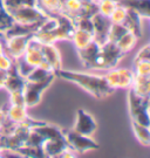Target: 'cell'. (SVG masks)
Returning a JSON list of instances; mask_svg holds the SVG:
<instances>
[{
  "label": "cell",
  "instance_id": "cell-6",
  "mask_svg": "<svg viewBox=\"0 0 150 158\" xmlns=\"http://www.w3.org/2000/svg\"><path fill=\"white\" fill-rule=\"evenodd\" d=\"M99 12V0H66L63 14L73 21L81 18H92Z\"/></svg>",
  "mask_w": 150,
  "mask_h": 158
},
{
  "label": "cell",
  "instance_id": "cell-4",
  "mask_svg": "<svg viewBox=\"0 0 150 158\" xmlns=\"http://www.w3.org/2000/svg\"><path fill=\"white\" fill-rule=\"evenodd\" d=\"M123 56L124 54L118 49L116 44L107 41L100 46L93 70H109L111 68H115Z\"/></svg>",
  "mask_w": 150,
  "mask_h": 158
},
{
  "label": "cell",
  "instance_id": "cell-5",
  "mask_svg": "<svg viewBox=\"0 0 150 158\" xmlns=\"http://www.w3.org/2000/svg\"><path fill=\"white\" fill-rule=\"evenodd\" d=\"M55 77V74L53 73L48 75L46 79L36 81V82L26 80L25 85H24V100H25V106L27 109L39 104L41 102L44 93L49 88Z\"/></svg>",
  "mask_w": 150,
  "mask_h": 158
},
{
  "label": "cell",
  "instance_id": "cell-15",
  "mask_svg": "<svg viewBox=\"0 0 150 158\" xmlns=\"http://www.w3.org/2000/svg\"><path fill=\"white\" fill-rule=\"evenodd\" d=\"M26 79L20 75V73L18 72L15 63L13 62L10 69H7V76L5 80V85H4V89L10 93L13 91H20L24 90V85H25Z\"/></svg>",
  "mask_w": 150,
  "mask_h": 158
},
{
  "label": "cell",
  "instance_id": "cell-23",
  "mask_svg": "<svg viewBox=\"0 0 150 158\" xmlns=\"http://www.w3.org/2000/svg\"><path fill=\"white\" fill-rule=\"evenodd\" d=\"M93 40H94L93 33L87 32V31H82V29L75 28V32L73 34V38L71 41L73 42V45L75 46L76 49H81V48L86 47L87 45H89Z\"/></svg>",
  "mask_w": 150,
  "mask_h": 158
},
{
  "label": "cell",
  "instance_id": "cell-2",
  "mask_svg": "<svg viewBox=\"0 0 150 158\" xmlns=\"http://www.w3.org/2000/svg\"><path fill=\"white\" fill-rule=\"evenodd\" d=\"M34 129L44 138L41 148L45 153V157H60L65 150L69 149L63 134V129H61L60 127L44 123L42 125L35 127Z\"/></svg>",
  "mask_w": 150,
  "mask_h": 158
},
{
  "label": "cell",
  "instance_id": "cell-7",
  "mask_svg": "<svg viewBox=\"0 0 150 158\" xmlns=\"http://www.w3.org/2000/svg\"><path fill=\"white\" fill-rule=\"evenodd\" d=\"M15 23L20 25H34V23H45L48 15L44 13L38 6H21L15 10L10 11Z\"/></svg>",
  "mask_w": 150,
  "mask_h": 158
},
{
  "label": "cell",
  "instance_id": "cell-35",
  "mask_svg": "<svg viewBox=\"0 0 150 158\" xmlns=\"http://www.w3.org/2000/svg\"><path fill=\"white\" fill-rule=\"evenodd\" d=\"M6 76H7V70H5V69H0V89H4Z\"/></svg>",
  "mask_w": 150,
  "mask_h": 158
},
{
  "label": "cell",
  "instance_id": "cell-1",
  "mask_svg": "<svg viewBox=\"0 0 150 158\" xmlns=\"http://www.w3.org/2000/svg\"><path fill=\"white\" fill-rule=\"evenodd\" d=\"M55 76L75 83L76 85L82 88L84 90H86L90 95H93L97 100L109 97L115 91L113 88H110V85H108L105 75L60 69L55 73Z\"/></svg>",
  "mask_w": 150,
  "mask_h": 158
},
{
  "label": "cell",
  "instance_id": "cell-30",
  "mask_svg": "<svg viewBox=\"0 0 150 158\" xmlns=\"http://www.w3.org/2000/svg\"><path fill=\"white\" fill-rule=\"evenodd\" d=\"M4 4L10 12L21 6H36V0H4Z\"/></svg>",
  "mask_w": 150,
  "mask_h": 158
},
{
  "label": "cell",
  "instance_id": "cell-12",
  "mask_svg": "<svg viewBox=\"0 0 150 158\" xmlns=\"http://www.w3.org/2000/svg\"><path fill=\"white\" fill-rule=\"evenodd\" d=\"M93 23V38L99 45H103L108 41V32L111 26V21L108 17L102 15L101 13H96L92 17Z\"/></svg>",
  "mask_w": 150,
  "mask_h": 158
},
{
  "label": "cell",
  "instance_id": "cell-22",
  "mask_svg": "<svg viewBox=\"0 0 150 158\" xmlns=\"http://www.w3.org/2000/svg\"><path fill=\"white\" fill-rule=\"evenodd\" d=\"M137 41H139V38L133 32L128 31L124 35L121 36V39L117 41L116 46L118 47V49L126 55V54H128L129 52H131V49L135 48Z\"/></svg>",
  "mask_w": 150,
  "mask_h": 158
},
{
  "label": "cell",
  "instance_id": "cell-18",
  "mask_svg": "<svg viewBox=\"0 0 150 158\" xmlns=\"http://www.w3.org/2000/svg\"><path fill=\"white\" fill-rule=\"evenodd\" d=\"M117 4L122 5L123 7H126V8H128V10L135 11L141 18L149 19L150 0H129V1L118 0Z\"/></svg>",
  "mask_w": 150,
  "mask_h": 158
},
{
  "label": "cell",
  "instance_id": "cell-13",
  "mask_svg": "<svg viewBox=\"0 0 150 158\" xmlns=\"http://www.w3.org/2000/svg\"><path fill=\"white\" fill-rule=\"evenodd\" d=\"M96 129H97V123L94 117L84 109H79L76 113V121L73 127V130L79 134L92 137Z\"/></svg>",
  "mask_w": 150,
  "mask_h": 158
},
{
  "label": "cell",
  "instance_id": "cell-37",
  "mask_svg": "<svg viewBox=\"0 0 150 158\" xmlns=\"http://www.w3.org/2000/svg\"><path fill=\"white\" fill-rule=\"evenodd\" d=\"M6 119V109L4 107L0 109V128L4 123V121Z\"/></svg>",
  "mask_w": 150,
  "mask_h": 158
},
{
  "label": "cell",
  "instance_id": "cell-19",
  "mask_svg": "<svg viewBox=\"0 0 150 158\" xmlns=\"http://www.w3.org/2000/svg\"><path fill=\"white\" fill-rule=\"evenodd\" d=\"M6 108V118L10 119L14 123H21L24 121L29 117L27 114V108L26 106L21 104H5Z\"/></svg>",
  "mask_w": 150,
  "mask_h": 158
},
{
  "label": "cell",
  "instance_id": "cell-14",
  "mask_svg": "<svg viewBox=\"0 0 150 158\" xmlns=\"http://www.w3.org/2000/svg\"><path fill=\"white\" fill-rule=\"evenodd\" d=\"M41 51L44 54L45 62L48 64L50 70L55 74L58 70L62 69V60L61 54L56 48L55 44H42Z\"/></svg>",
  "mask_w": 150,
  "mask_h": 158
},
{
  "label": "cell",
  "instance_id": "cell-34",
  "mask_svg": "<svg viewBox=\"0 0 150 158\" xmlns=\"http://www.w3.org/2000/svg\"><path fill=\"white\" fill-rule=\"evenodd\" d=\"M150 60V45L147 44L145 46H143L136 54V56L134 59V61H147Z\"/></svg>",
  "mask_w": 150,
  "mask_h": 158
},
{
  "label": "cell",
  "instance_id": "cell-10",
  "mask_svg": "<svg viewBox=\"0 0 150 158\" xmlns=\"http://www.w3.org/2000/svg\"><path fill=\"white\" fill-rule=\"evenodd\" d=\"M5 36V35H4ZM33 38V34H24V35H14L4 40V51L13 60L24 55L28 46L29 40Z\"/></svg>",
  "mask_w": 150,
  "mask_h": 158
},
{
  "label": "cell",
  "instance_id": "cell-36",
  "mask_svg": "<svg viewBox=\"0 0 150 158\" xmlns=\"http://www.w3.org/2000/svg\"><path fill=\"white\" fill-rule=\"evenodd\" d=\"M4 40H5L4 33H0V56H2L5 54V51H4Z\"/></svg>",
  "mask_w": 150,
  "mask_h": 158
},
{
  "label": "cell",
  "instance_id": "cell-26",
  "mask_svg": "<svg viewBox=\"0 0 150 158\" xmlns=\"http://www.w3.org/2000/svg\"><path fill=\"white\" fill-rule=\"evenodd\" d=\"M128 32V28L122 23H111L109 32H108V41L116 44L121 36Z\"/></svg>",
  "mask_w": 150,
  "mask_h": 158
},
{
  "label": "cell",
  "instance_id": "cell-8",
  "mask_svg": "<svg viewBox=\"0 0 150 158\" xmlns=\"http://www.w3.org/2000/svg\"><path fill=\"white\" fill-rule=\"evenodd\" d=\"M63 134L66 137V141L69 148L78 155H84L86 152L97 150L100 145L97 142H95L90 136H86L82 134H79L73 129L63 130Z\"/></svg>",
  "mask_w": 150,
  "mask_h": 158
},
{
  "label": "cell",
  "instance_id": "cell-31",
  "mask_svg": "<svg viewBox=\"0 0 150 158\" xmlns=\"http://www.w3.org/2000/svg\"><path fill=\"white\" fill-rule=\"evenodd\" d=\"M126 14H127V8L120 4H117L116 8L111 13L109 19H110L111 23H123L124 19H126Z\"/></svg>",
  "mask_w": 150,
  "mask_h": 158
},
{
  "label": "cell",
  "instance_id": "cell-32",
  "mask_svg": "<svg viewBox=\"0 0 150 158\" xmlns=\"http://www.w3.org/2000/svg\"><path fill=\"white\" fill-rule=\"evenodd\" d=\"M133 72L135 75H150V60L134 61Z\"/></svg>",
  "mask_w": 150,
  "mask_h": 158
},
{
  "label": "cell",
  "instance_id": "cell-3",
  "mask_svg": "<svg viewBox=\"0 0 150 158\" xmlns=\"http://www.w3.org/2000/svg\"><path fill=\"white\" fill-rule=\"evenodd\" d=\"M128 107L131 122H136L139 124L150 127L149 97L137 95L131 88H129Z\"/></svg>",
  "mask_w": 150,
  "mask_h": 158
},
{
  "label": "cell",
  "instance_id": "cell-21",
  "mask_svg": "<svg viewBox=\"0 0 150 158\" xmlns=\"http://www.w3.org/2000/svg\"><path fill=\"white\" fill-rule=\"evenodd\" d=\"M137 95L149 97L150 95V75H135L133 85L130 87Z\"/></svg>",
  "mask_w": 150,
  "mask_h": 158
},
{
  "label": "cell",
  "instance_id": "cell-28",
  "mask_svg": "<svg viewBox=\"0 0 150 158\" xmlns=\"http://www.w3.org/2000/svg\"><path fill=\"white\" fill-rule=\"evenodd\" d=\"M50 74H53V72H50L49 69H47V68L35 67V68H33V70L26 76V80H27V81L36 82V81H41V80L46 79Z\"/></svg>",
  "mask_w": 150,
  "mask_h": 158
},
{
  "label": "cell",
  "instance_id": "cell-17",
  "mask_svg": "<svg viewBox=\"0 0 150 158\" xmlns=\"http://www.w3.org/2000/svg\"><path fill=\"white\" fill-rule=\"evenodd\" d=\"M66 0H36V6L48 17L63 14Z\"/></svg>",
  "mask_w": 150,
  "mask_h": 158
},
{
  "label": "cell",
  "instance_id": "cell-38",
  "mask_svg": "<svg viewBox=\"0 0 150 158\" xmlns=\"http://www.w3.org/2000/svg\"><path fill=\"white\" fill-rule=\"evenodd\" d=\"M1 149H2V148H1V147H0V150H1Z\"/></svg>",
  "mask_w": 150,
  "mask_h": 158
},
{
  "label": "cell",
  "instance_id": "cell-20",
  "mask_svg": "<svg viewBox=\"0 0 150 158\" xmlns=\"http://www.w3.org/2000/svg\"><path fill=\"white\" fill-rule=\"evenodd\" d=\"M141 20L142 18L133 10H128L127 8V14H126V19L123 21L122 25H124L128 31L133 32L137 38L142 36V26H141Z\"/></svg>",
  "mask_w": 150,
  "mask_h": 158
},
{
  "label": "cell",
  "instance_id": "cell-33",
  "mask_svg": "<svg viewBox=\"0 0 150 158\" xmlns=\"http://www.w3.org/2000/svg\"><path fill=\"white\" fill-rule=\"evenodd\" d=\"M7 103H8V104H21V106H25L24 90L10 93V100H8Z\"/></svg>",
  "mask_w": 150,
  "mask_h": 158
},
{
  "label": "cell",
  "instance_id": "cell-11",
  "mask_svg": "<svg viewBox=\"0 0 150 158\" xmlns=\"http://www.w3.org/2000/svg\"><path fill=\"white\" fill-rule=\"evenodd\" d=\"M41 45H42L41 42H39L36 39L32 38V39L29 40V42H28L27 48H26L22 57L32 67H45L50 70L48 64L45 62L44 54H42V51H41Z\"/></svg>",
  "mask_w": 150,
  "mask_h": 158
},
{
  "label": "cell",
  "instance_id": "cell-24",
  "mask_svg": "<svg viewBox=\"0 0 150 158\" xmlns=\"http://www.w3.org/2000/svg\"><path fill=\"white\" fill-rule=\"evenodd\" d=\"M131 127H133V131L137 141L144 145V147H149L150 145V130L149 127L147 125L139 124L136 122H131Z\"/></svg>",
  "mask_w": 150,
  "mask_h": 158
},
{
  "label": "cell",
  "instance_id": "cell-29",
  "mask_svg": "<svg viewBox=\"0 0 150 158\" xmlns=\"http://www.w3.org/2000/svg\"><path fill=\"white\" fill-rule=\"evenodd\" d=\"M117 1L115 0H99V13L105 17H110L111 13L116 8Z\"/></svg>",
  "mask_w": 150,
  "mask_h": 158
},
{
  "label": "cell",
  "instance_id": "cell-9",
  "mask_svg": "<svg viewBox=\"0 0 150 158\" xmlns=\"http://www.w3.org/2000/svg\"><path fill=\"white\" fill-rule=\"evenodd\" d=\"M108 85L114 90L116 89H129L133 85L134 72L128 68H111L105 75Z\"/></svg>",
  "mask_w": 150,
  "mask_h": 158
},
{
  "label": "cell",
  "instance_id": "cell-27",
  "mask_svg": "<svg viewBox=\"0 0 150 158\" xmlns=\"http://www.w3.org/2000/svg\"><path fill=\"white\" fill-rule=\"evenodd\" d=\"M17 152L21 157H45V153L41 147H31V145H24L19 148Z\"/></svg>",
  "mask_w": 150,
  "mask_h": 158
},
{
  "label": "cell",
  "instance_id": "cell-16",
  "mask_svg": "<svg viewBox=\"0 0 150 158\" xmlns=\"http://www.w3.org/2000/svg\"><path fill=\"white\" fill-rule=\"evenodd\" d=\"M100 46L96 41H92L89 45L86 47L81 48V49H76L78 52V56L80 59L81 63L84 64V67L86 69H90L93 70L95 63V59L97 56V53L100 51Z\"/></svg>",
  "mask_w": 150,
  "mask_h": 158
},
{
  "label": "cell",
  "instance_id": "cell-25",
  "mask_svg": "<svg viewBox=\"0 0 150 158\" xmlns=\"http://www.w3.org/2000/svg\"><path fill=\"white\" fill-rule=\"evenodd\" d=\"M13 23L14 20L5 7L4 0H0V33H5L7 29L13 26Z\"/></svg>",
  "mask_w": 150,
  "mask_h": 158
}]
</instances>
